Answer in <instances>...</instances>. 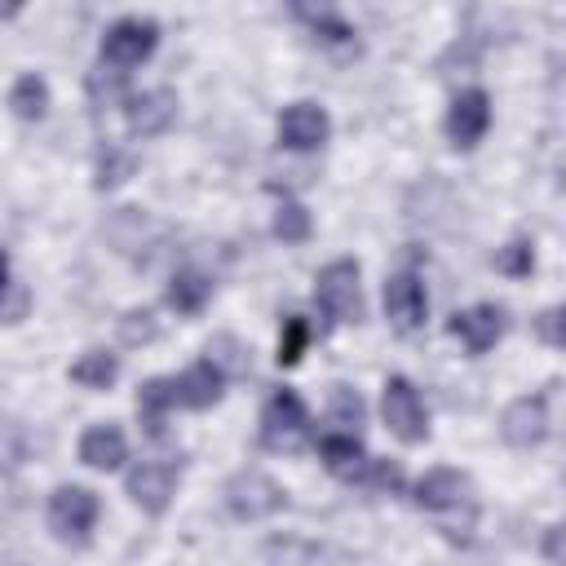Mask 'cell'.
<instances>
[{"label": "cell", "mask_w": 566, "mask_h": 566, "mask_svg": "<svg viewBox=\"0 0 566 566\" xmlns=\"http://www.w3.org/2000/svg\"><path fill=\"white\" fill-rule=\"evenodd\" d=\"M416 509H424L433 522H438V531L447 535V539H455V544H464L469 535H473V522H478V509H473V482H469V473H460V469H429L420 482H416Z\"/></svg>", "instance_id": "6da1fadb"}, {"label": "cell", "mask_w": 566, "mask_h": 566, "mask_svg": "<svg viewBox=\"0 0 566 566\" xmlns=\"http://www.w3.org/2000/svg\"><path fill=\"white\" fill-rule=\"evenodd\" d=\"M310 442V411L296 389H274L261 407V447L265 451H301Z\"/></svg>", "instance_id": "7a4b0ae2"}, {"label": "cell", "mask_w": 566, "mask_h": 566, "mask_svg": "<svg viewBox=\"0 0 566 566\" xmlns=\"http://www.w3.org/2000/svg\"><path fill=\"white\" fill-rule=\"evenodd\" d=\"M314 301L332 323H358L363 318V287H358V261L340 256L327 261L314 279Z\"/></svg>", "instance_id": "3957f363"}, {"label": "cell", "mask_w": 566, "mask_h": 566, "mask_svg": "<svg viewBox=\"0 0 566 566\" xmlns=\"http://www.w3.org/2000/svg\"><path fill=\"white\" fill-rule=\"evenodd\" d=\"M226 509L239 517V522H261V517H274L283 504H287V495H283V486L270 478V473H261V469H239L230 482H226Z\"/></svg>", "instance_id": "277c9868"}, {"label": "cell", "mask_w": 566, "mask_h": 566, "mask_svg": "<svg viewBox=\"0 0 566 566\" xmlns=\"http://www.w3.org/2000/svg\"><path fill=\"white\" fill-rule=\"evenodd\" d=\"M159 44V27L150 18H119L106 27L102 35V66H115V71H128V66H142Z\"/></svg>", "instance_id": "5b68a950"}, {"label": "cell", "mask_w": 566, "mask_h": 566, "mask_svg": "<svg viewBox=\"0 0 566 566\" xmlns=\"http://www.w3.org/2000/svg\"><path fill=\"white\" fill-rule=\"evenodd\" d=\"M380 416H385V424H389V433L398 442H411L416 447V442L429 438V411H424V402H420V394H416V385L407 376H389L385 380Z\"/></svg>", "instance_id": "8992f818"}, {"label": "cell", "mask_w": 566, "mask_h": 566, "mask_svg": "<svg viewBox=\"0 0 566 566\" xmlns=\"http://www.w3.org/2000/svg\"><path fill=\"white\" fill-rule=\"evenodd\" d=\"M177 478H181V464L177 460H137L124 478V491L133 495V504L150 517H159L177 491Z\"/></svg>", "instance_id": "52a82bcc"}, {"label": "cell", "mask_w": 566, "mask_h": 566, "mask_svg": "<svg viewBox=\"0 0 566 566\" xmlns=\"http://www.w3.org/2000/svg\"><path fill=\"white\" fill-rule=\"evenodd\" d=\"M504 327H509V314H504V305H495V301L455 310V314L447 318V332H451L473 358L486 354V349H495V340L504 336Z\"/></svg>", "instance_id": "ba28073f"}, {"label": "cell", "mask_w": 566, "mask_h": 566, "mask_svg": "<svg viewBox=\"0 0 566 566\" xmlns=\"http://www.w3.org/2000/svg\"><path fill=\"white\" fill-rule=\"evenodd\" d=\"M548 398H553V394L544 389V394L513 398V402L504 407V416H500V433H504L509 447L531 451V447H539V442L548 438Z\"/></svg>", "instance_id": "9c48e42d"}, {"label": "cell", "mask_w": 566, "mask_h": 566, "mask_svg": "<svg viewBox=\"0 0 566 566\" xmlns=\"http://www.w3.org/2000/svg\"><path fill=\"white\" fill-rule=\"evenodd\" d=\"M97 495L88 491V486H57L53 495H49V526H53V535H62V539H88V531H93V522H97Z\"/></svg>", "instance_id": "30bf717a"}, {"label": "cell", "mask_w": 566, "mask_h": 566, "mask_svg": "<svg viewBox=\"0 0 566 566\" xmlns=\"http://www.w3.org/2000/svg\"><path fill=\"white\" fill-rule=\"evenodd\" d=\"M385 314L398 332H416L429 318V292L416 270H398L385 279Z\"/></svg>", "instance_id": "8fae6325"}, {"label": "cell", "mask_w": 566, "mask_h": 566, "mask_svg": "<svg viewBox=\"0 0 566 566\" xmlns=\"http://www.w3.org/2000/svg\"><path fill=\"white\" fill-rule=\"evenodd\" d=\"M486 128H491V97H486V88L455 93L451 106H447V137H451V146L455 150H473Z\"/></svg>", "instance_id": "7c38bea8"}, {"label": "cell", "mask_w": 566, "mask_h": 566, "mask_svg": "<svg viewBox=\"0 0 566 566\" xmlns=\"http://www.w3.org/2000/svg\"><path fill=\"white\" fill-rule=\"evenodd\" d=\"M327 133H332V119L314 102H292L279 115V146H287V150H318L327 142Z\"/></svg>", "instance_id": "4fadbf2b"}, {"label": "cell", "mask_w": 566, "mask_h": 566, "mask_svg": "<svg viewBox=\"0 0 566 566\" xmlns=\"http://www.w3.org/2000/svg\"><path fill=\"white\" fill-rule=\"evenodd\" d=\"M124 119H128V133H133V137H159V133L177 119V93H172V88L128 93Z\"/></svg>", "instance_id": "5bb4252c"}, {"label": "cell", "mask_w": 566, "mask_h": 566, "mask_svg": "<svg viewBox=\"0 0 566 566\" xmlns=\"http://www.w3.org/2000/svg\"><path fill=\"white\" fill-rule=\"evenodd\" d=\"M80 460H84L88 469H97V473L119 469V464L128 460V442H124L119 424H93V429H84V438H80Z\"/></svg>", "instance_id": "9a60e30c"}, {"label": "cell", "mask_w": 566, "mask_h": 566, "mask_svg": "<svg viewBox=\"0 0 566 566\" xmlns=\"http://www.w3.org/2000/svg\"><path fill=\"white\" fill-rule=\"evenodd\" d=\"M318 460L327 464V473H336V478L354 482V478L363 473V464H367V451H363L358 433L332 429V433H323V438H318Z\"/></svg>", "instance_id": "2e32d148"}, {"label": "cell", "mask_w": 566, "mask_h": 566, "mask_svg": "<svg viewBox=\"0 0 566 566\" xmlns=\"http://www.w3.org/2000/svg\"><path fill=\"white\" fill-rule=\"evenodd\" d=\"M164 296H168V305L177 314H199L208 305V296H212V279L203 270H177L168 279V292Z\"/></svg>", "instance_id": "e0dca14e"}, {"label": "cell", "mask_w": 566, "mask_h": 566, "mask_svg": "<svg viewBox=\"0 0 566 566\" xmlns=\"http://www.w3.org/2000/svg\"><path fill=\"white\" fill-rule=\"evenodd\" d=\"M203 363H212L226 380H234V376H248V371H252V349H248L239 336L217 332V336L203 345Z\"/></svg>", "instance_id": "ac0fdd59"}, {"label": "cell", "mask_w": 566, "mask_h": 566, "mask_svg": "<svg viewBox=\"0 0 566 566\" xmlns=\"http://www.w3.org/2000/svg\"><path fill=\"white\" fill-rule=\"evenodd\" d=\"M66 376H71L75 385H84V389H111L115 376H119V358L106 354V349H88V354H80V358L71 363Z\"/></svg>", "instance_id": "d6986e66"}, {"label": "cell", "mask_w": 566, "mask_h": 566, "mask_svg": "<svg viewBox=\"0 0 566 566\" xmlns=\"http://www.w3.org/2000/svg\"><path fill=\"white\" fill-rule=\"evenodd\" d=\"M9 111L18 119H40L49 111V84L40 75H18L9 88Z\"/></svg>", "instance_id": "ffe728a7"}, {"label": "cell", "mask_w": 566, "mask_h": 566, "mask_svg": "<svg viewBox=\"0 0 566 566\" xmlns=\"http://www.w3.org/2000/svg\"><path fill=\"white\" fill-rule=\"evenodd\" d=\"M323 44H354V27L336 13V9H292Z\"/></svg>", "instance_id": "44dd1931"}, {"label": "cell", "mask_w": 566, "mask_h": 566, "mask_svg": "<svg viewBox=\"0 0 566 566\" xmlns=\"http://www.w3.org/2000/svg\"><path fill=\"white\" fill-rule=\"evenodd\" d=\"M137 172V155L133 150H124V146H111L106 142V150L97 155V190H111V186H119V181H128Z\"/></svg>", "instance_id": "7402d4cb"}, {"label": "cell", "mask_w": 566, "mask_h": 566, "mask_svg": "<svg viewBox=\"0 0 566 566\" xmlns=\"http://www.w3.org/2000/svg\"><path fill=\"white\" fill-rule=\"evenodd\" d=\"M327 420H332L336 429L354 433V429L363 424V398H358V389H349V385H332V394H327Z\"/></svg>", "instance_id": "603a6c76"}, {"label": "cell", "mask_w": 566, "mask_h": 566, "mask_svg": "<svg viewBox=\"0 0 566 566\" xmlns=\"http://www.w3.org/2000/svg\"><path fill=\"white\" fill-rule=\"evenodd\" d=\"M310 230H314L310 208H305V203H296V199H283V203H279V212H274V234H279L283 243H305V239H310Z\"/></svg>", "instance_id": "cb8c5ba5"}, {"label": "cell", "mask_w": 566, "mask_h": 566, "mask_svg": "<svg viewBox=\"0 0 566 566\" xmlns=\"http://www.w3.org/2000/svg\"><path fill=\"white\" fill-rule=\"evenodd\" d=\"M115 332H119L124 345H150V340L159 336V318H155V310L137 305V310H124V314H119Z\"/></svg>", "instance_id": "d4e9b609"}, {"label": "cell", "mask_w": 566, "mask_h": 566, "mask_svg": "<svg viewBox=\"0 0 566 566\" xmlns=\"http://www.w3.org/2000/svg\"><path fill=\"white\" fill-rule=\"evenodd\" d=\"M305 345H310V323H305L301 314H287V318H283V332H279V354H274V363H279V367H296L301 354H305Z\"/></svg>", "instance_id": "484cf974"}, {"label": "cell", "mask_w": 566, "mask_h": 566, "mask_svg": "<svg viewBox=\"0 0 566 566\" xmlns=\"http://www.w3.org/2000/svg\"><path fill=\"white\" fill-rule=\"evenodd\" d=\"M142 234H146V217H142L137 208H119V212L106 221V239H111L119 252H133V248L142 243Z\"/></svg>", "instance_id": "4316f807"}, {"label": "cell", "mask_w": 566, "mask_h": 566, "mask_svg": "<svg viewBox=\"0 0 566 566\" xmlns=\"http://www.w3.org/2000/svg\"><path fill=\"white\" fill-rule=\"evenodd\" d=\"M27 451H31L27 429L13 424V420H0V473H13L27 460Z\"/></svg>", "instance_id": "83f0119b"}, {"label": "cell", "mask_w": 566, "mask_h": 566, "mask_svg": "<svg viewBox=\"0 0 566 566\" xmlns=\"http://www.w3.org/2000/svg\"><path fill=\"white\" fill-rule=\"evenodd\" d=\"M491 265H495L500 274H513V279L531 274V270H535V248H531V239H513L509 248H500V252L491 256Z\"/></svg>", "instance_id": "f1b7e54d"}, {"label": "cell", "mask_w": 566, "mask_h": 566, "mask_svg": "<svg viewBox=\"0 0 566 566\" xmlns=\"http://www.w3.org/2000/svg\"><path fill=\"white\" fill-rule=\"evenodd\" d=\"M88 93L97 102H128V71H115V66H97L88 75Z\"/></svg>", "instance_id": "f546056e"}, {"label": "cell", "mask_w": 566, "mask_h": 566, "mask_svg": "<svg viewBox=\"0 0 566 566\" xmlns=\"http://www.w3.org/2000/svg\"><path fill=\"white\" fill-rule=\"evenodd\" d=\"M354 482H358V486H371V491H398V486H402V469H398L394 460L367 455V464H363V473H358Z\"/></svg>", "instance_id": "4dcf8cb0"}, {"label": "cell", "mask_w": 566, "mask_h": 566, "mask_svg": "<svg viewBox=\"0 0 566 566\" xmlns=\"http://www.w3.org/2000/svg\"><path fill=\"white\" fill-rule=\"evenodd\" d=\"M535 336H539L544 345H553V349L566 340V336H562V305H553V310H544V314L535 318Z\"/></svg>", "instance_id": "1f68e13d"}, {"label": "cell", "mask_w": 566, "mask_h": 566, "mask_svg": "<svg viewBox=\"0 0 566 566\" xmlns=\"http://www.w3.org/2000/svg\"><path fill=\"white\" fill-rule=\"evenodd\" d=\"M544 557H548V566H562V526H548V535H544Z\"/></svg>", "instance_id": "d6a6232c"}, {"label": "cell", "mask_w": 566, "mask_h": 566, "mask_svg": "<svg viewBox=\"0 0 566 566\" xmlns=\"http://www.w3.org/2000/svg\"><path fill=\"white\" fill-rule=\"evenodd\" d=\"M9 287H13V283H9V256L0 252V310H4V296H9Z\"/></svg>", "instance_id": "836d02e7"}]
</instances>
